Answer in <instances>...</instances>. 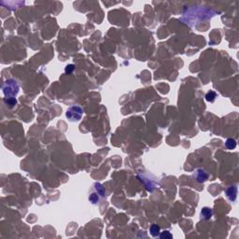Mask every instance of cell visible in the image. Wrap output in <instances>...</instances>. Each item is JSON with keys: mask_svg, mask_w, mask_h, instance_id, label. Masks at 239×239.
<instances>
[{"mask_svg": "<svg viewBox=\"0 0 239 239\" xmlns=\"http://www.w3.org/2000/svg\"><path fill=\"white\" fill-rule=\"evenodd\" d=\"M83 109L80 106H73L66 110V118L70 122H79L83 116Z\"/></svg>", "mask_w": 239, "mask_h": 239, "instance_id": "1", "label": "cell"}, {"mask_svg": "<svg viewBox=\"0 0 239 239\" xmlns=\"http://www.w3.org/2000/svg\"><path fill=\"white\" fill-rule=\"evenodd\" d=\"M18 91H19V85L16 80H7L3 87V92L6 95H11V96L16 95Z\"/></svg>", "mask_w": 239, "mask_h": 239, "instance_id": "2", "label": "cell"}, {"mask_svg": "<svg viewBox=\"0 0 239 239\" xmlns=\"http://www.w3.org/2000/svg\"><path fill=\"white\" fill-rule=\"evenodd\" d=\"M95 189L96 192H93L90 194L89 196V200L92 203V204H97L100 200V197H99V195L101 196H105V191L103 189V186H102L101 184L99 183H96L95 184Z\"/></svg>", "mask_w": 239, "mask_h": 239, "instance_id": "3", "label": "cell"}, {"mask_svg": "<svg viewBox=\"0 0 239 239\" xmlns=\"http://www.w3.org/2000/svg\"><path fill=\"white\" fill-rule=\"evenodd\" d=\"M236 194H237V188L235 186L229 187L226 190V196L230 201L234 202L236 199Z\"/></svg>", "mask_w": 239, "mask_h": 239, "instance_id": "4", "label": "cell"}, {"mask_svg": "<svg viewBox=\"0 0 239 239\" xmlns=\"http://www.w3.org/2000/svg\"><path fill=\"white\" fill-rule=\"evenodd\" d=\"M196 179H197L198 182H204L207 179V174L204 170L199 169L196 172Z\"/></svg>", "mask_w": 239, "mask_h": 239, "instance_id": "5", "label": "cell"}, {"mask_svg": "<svg viewBox=\"0 0 239 239\" xmlns=\"http://www.w3.org/2000/svg\"><path fill=\"white\" fill-rule=\"evenodd\" d=\"M213 215V211L209 207H204L201 211V217L204 219H209Z\"/></svg>", "mask_w": 239, "mask_h": 239, "instance_id": "6", "label": "cell"}, {"mask_svg": "<svg viewBox=\"0 0 239 239\" xmlns=\"http://www.w3.org/2000/svg\"><path fill=\"white\" fill-rule=\"evenodd\" d=\"M150 234L153 236V237H156L160 234V227L156 224H152L150 227Z\"/></svg>", "mask_w": 239, "mask_h": 239, "instance_id": "7", "label": "cell"}, {"mask_svg": "<svg viewBox=\"0 0 239 239\" xmlns=\"http://www.w3.org/2000/svg\"><path fill=\"white\" fill-rule=\"evenodd\" d=\"M225 147L228 150H234L236 147V141L234 138H228L225 142Z\"/></svg>", "mask_w": 239, "mask_h": 239, "instance_id": "8", "label": "cell"}, {"mask_svg": "<svg viewBox=\"0 0 239 239\" xmlns=\"http://www.w3.org/2000/svg\"><path fill=\"white\" fill-rule=\"evenodd\" d=\"M216 97H217V93L214 91H209L206 95V100L210 102V103H213L215 101Z\"/></svg>", "mask_w": 239, "mask_h": 239, "instance_id": "9", "label": "cell"}, {"mask_svg": "<svg viewBox=\"0 0 239 239\" xmlns=\"http://www.w3.org/2000/svg\"><path fill=\"white\" fill-rule=\"evenodd\" d=\"M159 235H160L161 239H171L173 237L172 234H170V232H168V231H165Z\"/></svg>", "mask_w": 239, "mask_h": 239, "instance_id": "10", "label": "cell"}, {"mask_svg": "<svg viewBox=\"0 0 239 239\" xmlns=\"http://www.w3.org/2000/svg\"><path fill=\"white\" fill-rule=\"evenodd\" d=\"M5 102L7 104H8L10 105V107H13L14 105H16V103H17V101H16V99L14 98V97H8V99L7 98H5V100H4Z\"/></svg>", "mask_w": 239, "mask_h": 239, "instance_id": "11", "label": "cell"}, {"mask_svg": "<svg viewBox=\"0 0 239 239\" xmlns=\"http://www.w3.org/2000/svg\"><path fill=\"white\" fill-rule=\"evenodd\" d=\"M74 69H75V65H68L65 67V73H67V74H70Z\"/></svg>", "mask_w": 239, "mask_h": 239, "instance_id": "12", "label": "cell"}]
</instances>
